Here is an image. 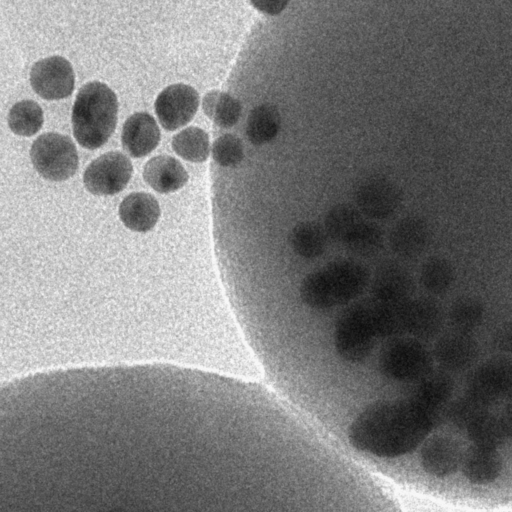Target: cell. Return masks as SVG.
<instances>
[{
    "label": "cell",
    "instance_id": "6da1fadb",
    "mask_svg": "<svg viewBox=\"0 0 512 512\" xmlns=\"http://www.w3.org/2000/svg\"><path fill=\"white\" fill-rule=\"evenodd\" d=\"M454 388L453 376L437 369L415 384L408 395L369 404L349 427L351 444L378 457L413 451L446 415Z\"/></svg>",
    "mask_w": 512,
    "mask_h": 512
},
{
    "label": "cell",
    "instance_id": "7a4b0ae2",
    "mask_svg": "<svg viewBox=\"0 0 512 512\" xmlns=\"http://www.w3.org/2000/svg\"><path fill=\"white\" fill-rule=\"evenodd\" d=\"M371 282L369 268L352 258L332 260L305 275L299 286L302 303L327 311L359 298Z\"/></svg>",
    "mask_w": 512,
    "mask_h": 512
},
{
    "label": "cell",
    "instance_id": "3957f363",
    "mask_svg": "<svg viewBox=\"0 0 512 512\" xmlns=\"http://www.w3.org/2000/svg\"><path fill=\"white\" fill-rule=\"evenodd\" d=\"M118 115L116 94L104 83L93 81L77 93L72 109L73 134L86 149L104 145L115 130Z\"/></svg>",
    "mask_w": 512,
    "mask_h": 512
},
{
    "label": "cell",
    "instance_id": "277c9868",
    "mask_svg": "<svg viewBox=\"0 0 512 512\" xmlns=\"http://www.w3.org/2000/svg\"><path fill=\"white\" fill-rule=\"evenodd\" d=\"M324 228L328 237L358 255L376 254L384 244V232L351 204L333 206L326 214Z\"/></svg>",
    "mask_w": 512,
    "mask_h": 512
},
{
    "label": "cell",
    "instance_id": "5b68a950",
    "mask_svg": "<svg viewBox=\"0 0 512 512\" xmlns=\"http://www.w3.org/2000/svg\"><path fill=\"white\" fill-rule=\"evenodd\" d=\"M377 366L383 377L412 384L435 370L432 351L425 342L409 336L389 339L379 352Z\"/></svg>",
    "mask_w": 512,
    "mask_h": 512
},
{
    "label": "cell",
    "instance_id": "8992f818",
    "mask_svg": "<svg viewBox=\"0 0 512 512\" xmlns=\"http://www.w3.org/2000/svg\"><path fill=\"white\" fill-rule=\"evenodd\" d=\"M462 395L485 408L512 399V357L497 354L477 364L466 376Z\"/></svg>",
    "mask_w": 512,
    "mask_h": 512
},
{
    "label": "cell",
    "instance_id": "52a82bcc",
    "mask_svg": "<svg viewBox=\"0 0 512 512\" xmlns=\"http://www.w3.org/2000/svg\"><path fill=\"white\" fill-rule=\"evenodd\" d=\"M364 307L363 300L352 304L337 319L333 331L336 354L345 362H364L377 344Z\"/></svg>",
    "mask_w": 512,
    "mask_h": 512
},
{
    "label": "cell",
    "instance_id": "ba28073f",
    "mask_svg": "<svg viewBox=\"0 0 512 512\" xmlns=\"http://www.w3.org/2000/svg\"><path fill=\"white\" fill-rule=\"evenodd\" d=\"M35 170L45 179L64 181L78 168L77 149L66 135L49 132L37 137L30 148Z\"/></svg>",
    "mask_w": 512,
    "mask_h": 512
},
{
    "label": "cell",
    "instance_id": "9c48e42d",
    "mask_svg": "<svg viewBox=\"0 0 512 512\" xmlns=\"http://www.w3.org/2000/svg\"><path fill=\"white\" fill-rule=\"evenodd\" d=\"M431 351L439 369L453 375L473 369L481 348L474 333L450 329L435 339Z\"/></svg>",
    "mask_w": 512,
    "mask_h": 512
},
{
    "label": "cell",
    "instance_id": "30bf717a",
    "mask_svg": "<svg viewBox=\"0 0 512 512\" xmlns=\"http://www.w3.org/2000/svg\"><path fill=\"white\" fill-rule=\"evenodd\" d=\"M133 173L129 158L119 151L107 152L93 160L83 175L85 188L94 195H114L122 191Z\"/></svg>",
    "mask_w": 512,
    "mask_h": 512
},
{
    "label": "cell",
    "instance_id": "8fae6325",
    "mask_svg": "<svg viewBox=\"0 0 512 512\" xmlns=\"http://www.w3.org/2000/svg\"><path fill=\"white\" fill-rule=\"evenodd\" d=\"M75 75L68 60L51 56L37 61L30 71V85L46 100L67 98L74 89Z\"/></svg>",
    "mask_w": 512,
    "mask_h": 512
},
{
    "label": "cell",
    "instance_id": "7c38bea8",
    "mask_svg": "<svg viewBox=\"0 0 512 512\" xmlns=\"http://www.w3.org/2000/svg\"><path fill=\"white\" fill-rule=\"evenodd\" d=\"M199 106L197 91L186 84L166 87L155 101V112L162 127L174 131L192 120Z\"/></svg>",
    "mask_w": 512,
    "mask_h": 512
},
{
    "label": "cell",
    "instance_id": "4fadbf2b",
    "mask_svg": "<svg viewBox=\"0 0 512 512\" xmlns=\"http://www.w3.org/2000/svg\"><path fill=\"white\" fill-rule=\"evenodd\" d=\"M354 198L359 211L374 220L390 218L401 204L399 189L381 177L365 179L356 188Z\"/></svg>",
    "mask_w": 512,
    "mask_h": 512
},
{
    "label": "cell",
    "instance_id": "5bb4252c",
    "mask_svg": "<svg viewBox=\"0 0 512 512\" xmlns=\"http://www.w3.org/2000/svg\"><path fill=\"white\" fill-rule=\"evenodd\" d=\"M446 313L442 303L429 295L413 296L407 315V335L420 341L437 339L443 331Z\"/></svg>",
    "mask_w": 512,
    "mask_h": 512
},
{
    "label": "cell",
    "instance_id": "9a60e30c",
    "mask_svg": "<svg viewBox=\"0 0 512 512\" xmlns=\"http://www.w3.org/2000/svg\"><path fill=\"white\" fill-rule=\"evenodd\" d=\"M464 450L459 441L448 435H434L422 446L420 459L426 472L436 477H445L461 466Z\"/></svg>",
    "mask_w": 512,
    "mask_h": 512
},
{
    "label": "cell",
    "instance_id": "2e32d148",
    "mask_svg": "<svg viewBox=\"0 0 512 512\" xmlns=\"http://www.w3.org/2000/svg\"><path fill=\"white\" fill-rule=\"evenodd\" d=\"M411 273L402 265L387 263L381 266L370 282L371 298L385 303L407 300L414 295Z\"/></svg>",
    "mask_w": 512,
    "mask_h": 512
},
{
    "label": "cell",
    "instance_id": "e0dca14e",
    "mask_svg": "<svg viewBox=\"0 0 512 512\" xmlns=\"http://www.w3.org/2000/svg\"><path fill=\"white\" fill-rule=\"evenodd\" d=\"M430 238L431 233L426 221L417 216H409L394 225L388 241L395 255L404 259H413L427 250Z\"/></svg>",
    "mask_w": 512,
    "mask_h": 512
},
{
    "label": "cell",
    "instance_id": "ac0fdd59",
    "mask_svg": "<svg viewBox=\"0 0 512 512\" xmlns=\"http://www.w3.org/2000/svg\"><path fill=\"white\" fill-rule=\"evenodd\" d=\"M160 141V130L154 118L146 112L132 114L125 121L121 142L124 150L134 158L148 155Z\"/></svg>",
    "mask_w": 512,
    "mask_h": 512
},
{
    "label": "cell",
    "instance_id": "d6986e66",
    "mask_svg": "<svg viewBox=\"0 0 512 512\" xmlns=\"http://www.w3.org/2000/svg\"><path fill=\"white\" fill-rule=\"evenodd\" d=\"M122 223L135 232L151 230L160 217V206L154 196L144 192L127 195L119 206Z\"/></svg>",
    "mask_w": 512,
    "mask_h": 512
},
{
    "label": "cell",
    "instance_id": "ffe728a7",
    "mask_svg": "<svg viewBox=\"0 0 512 512\" xmlns=\"http://www.w3.org/2000/svg\"><path fill=\"white\" fill-rule=\"evenodd\" d=\"M145 182L159 193H170L182 188L188 181V173L174 157L159 155L144 166Z\"/></svg>",
    "mask_w": 512,
    "mask_h": 512
},
{
    "label": "cell",
    "instance_id": "44dd1931",
    "mask_svg": "<svg viewBox=\"0 0 512 512\" xmlns=\"http://www.w3.org/2000/svg\"><path fill=\"white\" fill-rule=\"evenodd\" d=\"M461 467L464 476L473 484L495 481L502 470V459L495 448L471 445L464 451Z\"/></svg>",
    "mask_w": 512,
    "mask_h": 512
},
{
    "label": "cell",
    "instance_id": "7402d4cb",
    "mask_svg": "<svg viewBox=\"0 0 512 512\" xmlns=\"http://www.w3.org/2000/svg\"><path fill=\"white\" fill-rule=\"evenodd\" d=\"M288 242L295 255L302 259L313 260L326 252L328 235L324 226L319 223L303 221L291 229Z\"/></svg>",
    "mask_w": 512,
    "mask_h": 512
},
{
    "label": "cell",
    "instance_id": "603a6c76",
    "mask_svg": "<svg viewBox=\"0 0 512 512\" xmlns=\"http://www.w3.org/2000/svg\"><path fill=\"white\" fill-rule=\"evenodd\" d=\"M456 280L452 262L441 255L426 258L419 270V283L427 295L438 297L451 290Z\"/></svg>",
    "mask_w": 512,
    "mask_h": 512
},
{
    "label": "cell",
    "instance_id": "cb8c5ba5",
    "mask_svg": "<svg viewBox=\"0 0 512 512\" xmlns=\"http://www.w3.org/2000/svg\"><path fill=\"white\" fill-rule=\"evenodd\" d=\"M463 429L473 445L497 448L505 439L497 415L489 408H477L465 420Z\"/></svg>",
    "mask_w": 512,
    "mask_h": 512
},
{
    "label": "cell",
    "instance_id": "d4e9b609",
    "mask_svg": "<svg viewBox=\"0 0 512 512\" xmlns=\"http://www.w3.org/2000/svg\"><path fill=\"white\" fill-rule=\"evenodd\" d=\"M486 308L475 296H460L450 304L446 318L450 329L474 333L484 322Z\"/></svg>",
    "mask_w": 512,
    "mask_h": 512
},
{
    "label": "cell",
    "instance_id": "484cf974",
    "mask_svg": "<svg viewBox=\"0 0 512 512\" xmlns=\"http://www.w3.org/2000/svg\"><path fill=\"white\" fill-rule=\"evenodd\" d=\"M281 116L271 104H261L252 109L247 118L246 133L249 141L262 145L271 141L279 132Z\"/></svg>",
    "mask_w": 512,
    "mask_h": 512
},
{
    "label": "cell",
    "instance_id": "4316f807",
    "mask_svg": "<svg viewBox=\"0 0 512 512\" xmlns=\"http://www.w3.org/2000/svg\"><path fill=\"white\" fill-rule=\"evenodd\" d=\"M202 108L205 115L217 126L229 128L234 126L241 115V103L230 94L212 90L203 98Z\"/></svg>",
    "mask_w": 512,
    "mask_h": 512
},
{
    "label": "cell",
    "instance_id": "83f0119b",
    "mask_svg": "<svg viewBox=\"0 0 512 512\" xmlns=\"http://www.w3.org/2000/svg\"><path fill=\"white\" fill-rule=\"evenodd\" d=\"M172 148L181 158L190 162H204L210 152L208 134L198 127H188L172 138Z\"/></svg>",
    "mask_w": 512,
    "mask_h": 512
},
{
    "label": "cell",
    "instance_id": "f1b7e54d",
    "mask_svg": "<svg viewBox=\"0 0 512 512\" xmlns=\"http://www.w3.org/2000/svg\"><path fill=\"white\" fill-rule=\"evenodd\" d=\"M44 122L41 107L32 100H22L12 106L8 114L10 130L21 136H32L42 127Z\"/></svg>",
    "mask_w": 512,
    "mask_h": 512
},
{
    "label": "cell",
    "instance_id": "f546056e",
    "mask_svg": "<svg viewBox=\"0 0 512 512\" xmlns=\"http://www.w3.org/2000/svg\"><path fill=\"white\" fill-rule=\"evenodd\" d=\"M243 156V144L241 140L233 134H224L213 142L212 157L220 166H235L242 161Z\"/></svg>",
    "mask_w": 512,
    "mask_h": 512
},
{
    "label": "cell",
    "instance_id": "4dcf8cb0",
    "mask_svg": "<svg viewBox=\"0 0 512 512\" xmlns=\"http://www.w3.org/2000/svg\"><path fill=\"white\" fill-rule=\"evenodd\" d=\"M491 344L499 354L512 357V321L502 323L495 329Z\"/></svg>",
    "mask_w": 512,
    "mask_h": 512
},
{
    "label": "cell",
    "instance_id": "1f68e13d",
    "mask_svg": "<svg viewBox=\"0 0 512 512\" xmlns=\"http://www.w3.org/2000/svg\"><path fill=\"white\" fill-rule=\"evenodd\" d=\"M251 5H253L257 10H260L263 13L276 15L283 11L287 6V1L282 0H252Z\"/></svg>",
    "mask_w": 512,
    "mask_h": 512
},
{
    "label": "cell",
    "instance_id": "d6a6232c",
    "mask_svg": "<svg viewBox=\"0 0 512 512\" xmlns=\"http://www.w3.org/2000/svg\"><path fill=\"white\" fill-rule=\"evenodd\" d=\"M505 438H512V403L505 405L497 415Z\"/></svg>",
    "mask_w": 512,
    "mask_h": 512
},
{
    "label": "cell",
    "instance_id": "836d02e7",
    "mask_svg": "<svg viewBox=\"0 0 512 512\" xmlns=\"http://www.w3.org/2000/svg\"><path fill=\"white\" fill-rule=\"evenodd\" d=\"M108 512H124V511H122V510H121V509H119V508H116V509H112V510H110V511H108Z\"/></svg>",
    "mask_w": 512,
    "mask_h": 512
}]
</instances>
